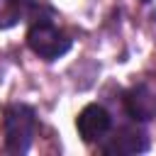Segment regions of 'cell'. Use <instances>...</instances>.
Listing matches in <instances>:
<instances>
[{
	"instance_id": "1",
	"label": "cell",
	"mask_w": 156,
	"mask_h": 156,
	"mask_svg": "<svg viewBox=\"0 0 156 156\" xmlns=\"http://www.w3.org/2000/svg\"><path fill=\"white\" fill-rule=\"evenodd\" d=\"M5 149L10 154H24L34 136V112L27 105H10L5 110Z\"/></svg>"
},
{
	"instance_id": "2",
	"label": "cell",
	"mask_w": 156,
	"mask_h": 156,
	"mask_svg": "<svg viewBox=\"0 0 156 156\" xmlns=\"http://www.w3.org/2000/svg\"><path fill=\"white\" fill-rule=\"evenodd\" d=\"M27 44H29V49H32L37 56H41V58H46V61H54V58L63 56V54L71 49V39H68L63 32H58L49 20H37V22L29 27V32H27Z\"/></svg>"
},
{
	"instance_id": "3",
	"label": "cell",
	"mask_w": 156,
	"mask_h": 156,
	"mask_svg": "<svg viewBox=\"0 0 156 156\" xmlns=\"http://www.w3.org/2000/svg\"><path fill=\"white\" fill-rule=\"evenodd\" d=\"M110 112L102 107V105H85L76 119V127H78V134L83 136V141H98L102 139L107 132H110Z\"/></svg>"
},
{
	"instance_id": "4",
	"label": "cell",
	"mask_w": 156,
	"mask_h": 156,
	"mask_svg": "<svg viewBox=\"0 0 156 156\" xmlns=\"http://www.w3.org/2000/svg\"><path fill=\"white\" fill-rule=\"evenodd\" d=\"M149 141L146 134L136 127H122L110 136V144L102 146L105 154H117V156H127V154H141L146 151Z\"/></svg>"
},
{
	"instance_id": "5",
	"label": "cell",
	"mask_w": 156,
	"mask_h": 156,
	"mask_svg": "<svg viewBox=\"0 0 156 156\" xmlns=\"http://www.w3.org/2000/svg\"><path fill=\"white\" fill-rule=\"evenodd\" d=\"M127 112L129 117L146 122L151 117H156V95L149 85H136L127 93Z\"/></svg>"
},
{
	"instance_id": "6",
	"label": "cell",
	"mask_w": 156,
	"mask_h": 156,
	"mask_svg": "<svg viewBox=\"0 0 156 156\" xmlns=\"http://www.w3.org/2000/svg\"><path fill=\"white\" fill-rule=\"evenodd\" d=\"M34 7L32 0H0V27L17 24L24 15H29Z\"/></svg>"
},
{
	"instance_id": "7",
	"label": "cell",
	"mask_w": 156,
	"mask_h": 156,
	"mask_svg": "<svg viewBox=\"0 0 156 156\" xmlns=\"http://www.w3.org/2000/svg\"><path fill=\"white\" fill-rule=\"evenodd\" d=\"M141 2H149V0H141Z\"/></svg>"
}]
</instances>
